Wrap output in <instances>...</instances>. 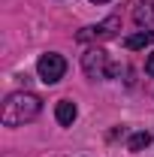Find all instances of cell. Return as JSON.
Returning a JSON list of instances; mask_svg holds the SVG:
<instances>
[{
  "label": "cell",
  "instance_id": "obj_1",
  "mask_svg": "<svg viewBox=\"0 0 154 157\" xmlns=\"http://www.w3.org/2000/svg\"><path fill=\"white\" fill-rule=\"evenodd\" d=\"M42 112V100L30 91H15L3 103V127H21Z\"/></svg>",
  "mask_w": 154,
  "mask_h": 157
},
{
  "label": "cell",
  "instance_id": "obj_2",
  "mask_svg": "<svg viewBox=\"0 0 154 157\" xmlns=\"http://www.w3.org/2000/svg\"><path fill=\"white\" fill-rule=\"evenodd\" d=\"M82 70H85V76L88 78H115L118 73H121V67H115V63H109V55L103 52V48H88L85 55H82Z\"/></svg>",
  "mask_w": 154,
  "mask_h": 157
},
{
  "label": "cell",
  "instance_id": "obj_3",
  "mask_svg": "<svg viewBox=\"0 0 154 157\" xmlns=\"http://www.w3.org/2000/svg\"><path fill=\"white\" fill-rule=\"evenodd\" d=\"M37 73H39V78H42L45 85H55V82H60L64 73H67V60L60 58L58 52H45V55H39V60H37Z\"/></svg>",
  "mask_w": 154,
  "mask_h": 157
},
{
  "label": "cell",
  "instance_id": "obj_4",
  "mask_svg": "<svg viewBox=\"0 0 154 157\" xmlns=\"http://www.w3.org/2000/svg\"><path fill=\"white\" fill-rule=\"evenodd\" d=\"M118 30H121V15H109V18L100 21V24H91V27L79 30L76 39L79 42H103V39H112Z\"/></svg>",
  "mask_w": 154,
  "mask_h": 157
},
{
  "label": "cell",
  "instance_id": "obj_5",
  "mask_svg": "<svg viewBox=\"0 0 154 157\" xmlns=\"http://www.w3.org/2000/svg\"><path fill=\"white\" fill-rule=\"evenodd\" d=\"M133 18L139 27L154 30V0H139V6L133 9Z\"/></svg>",
  "mask_w": 154,
  "mask_h": 157
},
{
  "label": "cell",
  "instance_id": "obj_6",
  "mask_svg": "<svg viewBox=\"0 0 154 157\" xmlns=\"http://www.w3.org/2000/svg\"><path fill=\"white\" fill-rule=\"evenodd\" d=\"M76 115H79V109H76L73 100H58V106H55V118H58L60 127H70V124L76 121Z\"/></svg>",
  "mask_w": 154,
  "mask_h": 157
},
{
  "label": "cell",
  "instance_id": "obj_7",
  "mask_svg": "<svg viewBox=\"0 0 154 157\" xmlns=\"http://www.w3.org/2000/svg\"><path fill=\"white\" fill-rule=\"evenodd\" d=\"M154 42V30H139V33H130V36H124V48H145V45H151Z\"/></svg>",
  "mask_w": 154,
  "mask_h": 157
},
{
  "label": "cell",
  "instance_id": "obj_8",
  "mask_svg": "<svg viewBox=\"0 0 154 157\" xmlns=\"http://www.w3.org/2000/svg\"><path fill=\"white\" fill-rule=\"evenodd\" d=\"M148 145H151V133H148V130H136L133 136L127 139V148H130V151H142V148H148Z\"/></svg>",
  "mask_w": 154,
  "mask_h": 157
},
{
  "label": "cell",
  "instance_id": "obj_9",
  "mask_svg": "<svg viewBox=\"0 0 154 157\" xmlns=\"http://www.w3.org/2000/svg\"><path fill=\"white\" fill-rule=\"evenodd\" d=\"M145 73H148V76H154V52L148 55V60H145Z\"/></svg>",
  "mask_w": 154,
  "mask_h": 157
},
{
  "label": "cell",
  "instance_id": "obj_10",
  "mask_svg": "<svg viewBox=\"0 0 154 157\" xmlns=\"http://www.w3.org/2000/svg\"><path fill=\"white\" fill-rule=\"evenodd\" d=\"M91 3H109V0H91Z\"/></svg>",
  "mask_w": 154,
  "mask_h": 157
}]
</instances>
